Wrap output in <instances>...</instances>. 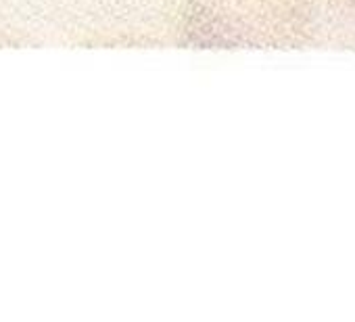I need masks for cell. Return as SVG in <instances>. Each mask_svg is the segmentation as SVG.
I'll return each mask as SVG.
<instances>
[{
  "mask_svg": "<svg viewBox=\"0 0 355 322\" xmlns=\"http://www.w3.org/2000/svg\"><path fill=\"white\" fill-rule=\"evenodd\" d=\"M318 5L336 19L355 24V0H318Z\"/></svg>",
  "mask_w": 355,
  "mask_h": 322,
  "instance_id": "obj_2",
  "label": "cell"
},
{
  "mask_svg": "<svg viewBox=\"0 0 355 322\" xmlns=\"http://www.w3.org/2000/svg\"><path fill=\"white\" fill-rule=\"evenodd\" d=\"M318 0H167L169 38L197 53L291 51L311 44Z\"/></svg>",
  "mask_w": 355,
  "mask_h": 322,
  "instance_id": "obj_1",
  "label": "cell"
}]
</instances>
